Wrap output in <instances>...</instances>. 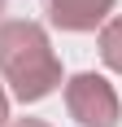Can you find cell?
Wrapping results in <instances>:
<instances>
[{
    "instance_id": "cell-1",
    "label": "cell",
    "mask_w": 122,
    "mask_h": 127,
    "mask_svg": "<svg viewBox=\"0 0 122 127\" xmlns=\"http://www.w3.org/2000/svg\"><path fill=\"white\" fill-rule=\"evenodd\" d=\"M0 75L18 101H44L61 83V62L39 22H0Z\"/></svg>"
},
{
    "instance_id": "cell-2",
    "label": "cell",
    "mask_w": 122,
    "mask_h": 127,
    "mask_svg": "<svg viewBox=\"0 0 122 127\" xmlns=\"http://www.w3.org/2000/svg\"><path fill=\"white\" fill-rule=\"evenodd\" d=\"M65 110L79 127H118L122 118V101L113 92V83L105 75H92V70H83L65 83Z\"/></svg>"
},
{
    "instance_id": "cell-3",
    "label": "cell",
    "mask_w": 122,
    "mask_h": 127,
    "mask_svg": "<svg viewBox=\"0 0 122 127\" xmlns=\"http://www.w3.org/2000/svg\"><path fill=\"white\" fill-rule=\"evenodd\" d=\"M48 13L61 31H96L113 13V0H48Z\"/></svg>"
},
{
    "instance_id": "cell-4",
    "label": "cell",
    "mask_w": 122,
    "mask_h": 127,
    "mask_svg": "<svg viewBox=\"0 0 122 127\" xmlns=\"http://www.w3.org/2000/svg\"><path fill=\"white\" fill-rule=\"evenodd\" d=\"M100 57H105L109 70H118V75H122V18L105 22V31H100Z\"/></svg>"
},
{
    "instance_id": "cell-5",
    "label": "cell",
    "mask_w": 122,
    "mask_h": 127,
    "mask_svg": "<svg viewBox=\"0 0 122 127\" xmlns=\"http://www.w3.org/2000/svg\"><path fill=\"white\" fill-rule=\"evenodd\" d=\"M9 118V96H4V88H0V123Z\"/></svg>"
},
{
    "instance_id": "cell-6",
    "label": "cell",
    "mask_w": 122,
    "mask_h": 127,
    "mask_svg": "<svg viewBox=\"0 0 122 127\" xmlns=\"http://www.w3.org/2000/svg\"><path fill=\"white\" fill-rule=\"evenodd\" d=\"M13 127H48V123H39V118H18Z\"/></svg>"
},
{
    "instance_id": "cell-7",
    "label": "cell",
    "mask_w": 122,
    "mask_h": 127,
    "mask_svg": "<svg viewBox=\"0 0 122 127\" xmlns=\"http://www.w3.org/2000/svg\"><path fill=\"white\" fill-rule=\"evenodd\" d=\"M0 9H4V0H0Z\"/></svg>"
}]
</instances>
